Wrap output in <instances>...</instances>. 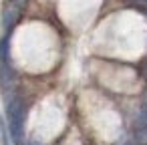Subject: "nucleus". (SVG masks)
Wrapping results in <instances>:
<instances>
[{"instance_id": "f257e3e1", "label": "nucleus", "mask_w": 147, "mask_h": 145, "mask_svg": "<svg viewBox=\"0 0 147 145\" xmlns=\"http://www.w3.org/2000/svg\"><path fill=\"white\" fill-rule=\"evenodd\" d=\"M8 123H10L12 139L16 143H20V135H22V107H20L18 101L10 103V107H8Z\"/></svg>"}]
</instances>
